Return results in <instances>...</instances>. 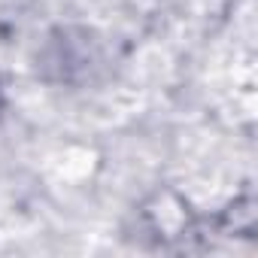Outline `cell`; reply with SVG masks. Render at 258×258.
Segmentation results:
<instances>
[{
  "mask_svg": "<svg viewBox=\"0 0 258 258\" xmlns=\"http://www.w3.org/2000/svg\"><path fill=\"white\" fill-rule=\"evenodd\" d=\"M43 67H58L61 82H73V70H88L91 67V43L88 34L79 31V37H73V31H61V40H52L43 52Z\"/></svg>",
  "mask_w": 258,
  "mask_h": 258,
  "instance_id": "obj_1",
  "label": "cell"
}]
</instances>
